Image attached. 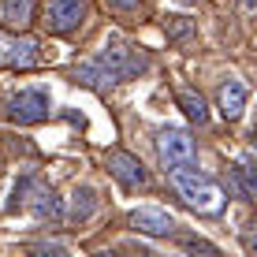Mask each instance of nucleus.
<instances>
[{
	"instance_id": "f257e3e1",
	"label": "nucleus",
	"mask_w": 257,
	"mask_h": 257,
	"mask_svg": "<svg viewBox=\"0 0 257 257\" xmlns=\"http://www.w3.org/2000/svg\"><path fill=\"white\" fill-rule=\"evenodd\" d=\"M172 183H175V190L183 194V201H187L190 209H198V212H220V209H224V194H220V187L209 179L205 172H198L194 161L172 168Z\"/></svg>"
},
{
	"instance_id": "f03ea898",
	"label": "nucleus",
	"mask_w": 257,
	"mask_h": 257,
	"mask_svg": "<svg viewBox=\"0 0 257 257\" xmlns=\"http://www.w3.org/2000/svg\"><path fill=\"white\" fill-rule=\"evenodd\" d=\"M97 64L112 75V82H123V78H138L142 71H146V56H142V52H135L127 41L119 38V34H112V38L101 45Z\"/></svg>"
},
{
	"instance_id": "7ed1b4c3",
	"label": "nucleus",
	"mask_w": 257,
	"mask_h": 257,
	"mask_svg": "<svg viewBox=\"0 0 257 257\" xmlns=\"http://www.w3.org/2000/svg\"><path fill=\"white\" fill-rule=\"evenodd\" d=\"M157 153H161L164 168L172 172V168L194 161V138L187 131H179V127H164L161 135H157Z\"/></svg>"
},
{
	"instance_id": "20e7f679",
	"label": "nucleus",
	"mask_w": 257,
	"mask_h": 257,
	"mask_svg": "<svg viewBox=\"0 0 257 257\" xmlns=\"http://www.w3.org/2000/svg\"><path fill=\"white\" fill-rule=\"evenodd\" d=\"M8 112H12L15 123H45L49 112H52V104H49V93L23 90V93L12 97V108H8Z\"/></svg>"
},
{
	"instance_id": "39448f33",
	"label": "nucleus",
	"mask_w": 257,
	"mask_h": 257,
	"mask_svg": "<svg viewBox=\"0 0 257 257\" xmlns=\"http://www.w3.org/2000/svg\"><path fill=\"white\" fill-rule=\"evenodd\" d=\"M131 227H138L142 235H172L175 227V216L168 209H157V205H142L131 212Z\"/></svg>"
},
{
	"instance_id": "423d86ee",
	"label": "nucleus",
	"mask_w": 257,
	"mask_h": 257,
	"mask_svg": "<svg viewBox=\"0 0 257 257\" xmlns=\"http://www.w3.org/2000/svg\"><path fill=\"white\" fill-rule=\"evenodd\" d=\"M108 172L119 179V187L127 190H138L146 187V168H142V161L135 153H123V149H116V153H108Z\"/></svg>"
},
{
	"instance_id": "0eeeda50",
	"label": "nucleus",
	"mask_w": 257,
	"mask_h": 257,
	"mask_svg": "<svg viewBox=\"0 0 257 257\" xmlns=\"http://www.w3.org/2000/svg\"><path fill=\"white\" fill-rule=\"evenodd\" d=\"M82 15H86L82 0H49V19L45 23H49L52 34H71V30H78Z\"/></svg>"
},
{
	"instance_id": "6e6552de",
	"label": "nucleus",
	"mask_w": 257,
	"mask_h": 257,
	"mask_svg": "<svg viewBox=\"0 0 257 257\" xmlns=\"http://www.w3.org/2000/svg\"><path fill=\"white\" fill-rule=\"evenodd\" d=\"M34 19V0H0V26L23 30Z\"/></svg>"
},
{
	"instance_id": "1a4fd4ad",
	"label": "nucleus",
	"mask_w": 257,
	"mask_h": 257,
	"mask_svg": "<svg viewBox=\"0 0 257 257\" xmlns=\"http://www.w3.org/2000/svg\"><path fill=\"white\" fill-rule=\"evenodd\" d=\"M38 41L34 38H23V41H12V45H8V52H4V60H8V67H34L38 64Z\"/></svg>"
},
{
	"instance_id": "9d476101",
	"label": "nucleus",
	"mask_w": 257,
	"mask_h": 257,
	"mask_svg": "<svg viewBox=\"0 0 257 257\" xmlns=\"http://www.w3.org/2000/svg\"><path fill=\"white\" fill-rule=\"evenodd\" d=\"M242 108H246V86L231 78V82L220 90V112H224V119H238Z\"/></svg>"
},
{
	"instance_id": "9b49d317",
	"label": "nucleus",
	"mask_w": 257,
	"mask_h": 257,
	"mask_svg": "<svg viewBox=\"0 0 257 257\" xmlns=\"http://www.w3.org/2000/svg\"><path fill=\"white\" fill-rule=\"evenodd\" d=\"M97 212V190L93 187H75L71 190V212L67 216L75 220V224H82V220H90Z\"/></svg>"
},
{
	"instance_id": "f8f14e48",
	"label": "nucleus",
	"mask_w": 257,
	"mask_h": 257,
	"mask_svg": "<svg viewBox=\"0 0 257 257\" xmlns=\"http://www.w3.org/2000/svg\"><path fill=\"white\" fill-rule=\"evenodd\" d=\"M179 108L187 112L194 123H209V104H205V97H201V93H194V90H179Z\"/></svg>"
},
{
	"instance_id": "ddd939ff",
	"label": "nucleus",
	"mask_w": 257,
	"mask_h": 257,
	"mask_svg": "<svg viewBox=\"0 0 257 257\" xmlns=\"http://www.w3.org/2000/svg\"><path fill=\"white\" fill-rule=\"evenodd\" d=\"M75 78H78L82 86H90V90H101V86L112 82V75L97 64V60H93V64H78V67H75Z\"/></svg>"
},
{
	"instance_id": "4468645a",
	"label": "nucleus",
	"mask_w": 257,
	"mask_h": 257,
	"mask_svg": "<svg viewBox=\"0 0 257 257\" xmlns=\"http://www.w3.org/2000/svg\"><path fill=\"white\" fill-rule=\"evenodd\" d=\"M34 216H38V220H60V216H64L60 198L52 190H38V198H34Z\"/></svg>"
},
{
	"instance_id": "2eb2a0df",
	"label": "nucleus",
	"mask_w": 257,
	"mask_h": 257,
	"mask_svg": "<svg viewBox=\"0 0 257 257\" xmlns=\"http://www.w3.org/2000/svg\"><path fill=\"white\" fill-rule=\"evenodd\" d=\"M235 179L242 183V190L250 194V198H257V172H253V168L246 164V161H238V164H235Z\"/></svg>"
},
{
	"instance_id": "dca6fc26",
	"label": "nucleus",
	"mask_w": 257,
	"mask_h": 257,
	"mask_svg": "<svg viewBox=\"0 0 257 257\" xmlns=\"http://www.w3.org/2000/svg\"><path fill=\"white\" fill-rule=\"evenodd\" d=\"M30 190H34V183H30V179H23V183H19V187H15V190H12V205H8V209H12V212H15V209H19V205H23V201H26V194H30Z\"/></svg>"
},
{
	"instance_id": "f3484780",
	"label": "nucleus",
	"mask_w": 257,
	"mask_h": 257,
	"mask_svg": "<svg viewBox=\"0 0 257 257\" xmlns=\"http://www.w3.org/2000/svg\"><path fill=\"white\" fill-rule=\"evenodd\" d=\"M104 4H108L112 12H119V15H131V12L142 8V0H104Z\"/></svg>"
},
{
	"instance_id": "a211bd4d",
	"label": "nucleus",
	"mask_w": 257,
	"mask_h": 257,
	"mask_svg": "<svg viewBox=\"0 0 257 257\" xmlns=\"http://www.w3.org/2000/svg\"><path fill=\"white\" fill-rule=\"evenodd\" d=\"M183 246H187V250H201V253H216V246H212V242H205V238H183Z\"/></svg>"
},
{
	"instance_id": "6ab92c4d",
	"label": "nucleus",
	"mask_w": 257,
	"mask_h": 257,
	"mask_svg": "<svg viewBox=\"0 0 257 257\" xmlns=\"http://www.w3.org/2000/svg\"><path fill=\"white\" fill-rule=\"evenodd\" d=\"M242 246H246L250 253H257V227H250V231L242 235Z\"/></svg>"
},
{
	"instance_id": "aec40b11",
	"label": "nucleus",
	"mask_w": 257,
	"mask_h": 257,
	"mask_svg": "<svg viewBox=\"0 0 257 257\" xmlns=\"http://www.w3.org/2000/svg\"><path fill=\"white\" fill-rule=\"evenodd\" d=\"M38 253H64V246L60 242H41V246H34Z\"/></svg>"
},
{
	"instance_id": "412c9836",
	"label": "nucleus",
	"mask_w": 257,
	"mask_h": 257,
	"mask_svg": "<svg viewBox=\"0 0 257 257\" xmlns=\"http://www.w3.org/2000/svg\"><path fill=\"white\" fill-rule=\"evenodd\" d=\"M250 146H253V149H257V127H253V131H250Z\"/></svg>"
},
{
	"instance_id": "4be33fe9",
	"label": "nucleus",
	"mask_w": 257,
	"mask_h": 257,
	"mask_svg": "<svg viewBox=\"0 0 257 257\" xmlns=\"http://www.w3.org/2000/svg\"><path fill=\"white\" fill-rule=\"evenodd\" d=\"M242 4H246V8H253V12H257V0H242Z\"/></svg>"
},
{
	"instance_id": "5701e85b",
	"label": "nucleus",
	"mask_w": 257,
	"mask_h": 257,
	"mask_svg": "<svg viewBox=\"0 0 257 257\" xmlns=\"http://www.w3.org/2000/svg\"><path fill=\"white\" fill-rule=\"evenodd\" d=\"M179 4H198V0H179Z\"/></svg>"
}]
</instances>
